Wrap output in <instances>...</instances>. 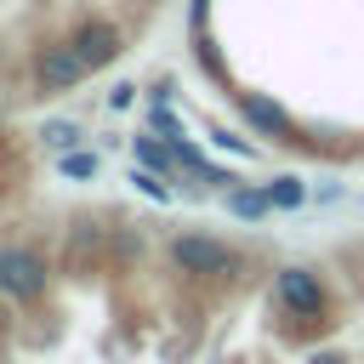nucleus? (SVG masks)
I'll return each instance as SVG.
<instances>
[{"label":"nucleus","instance_id":"1","mask_svg":"<svg viewBox=\"0 0 364 364\" xmlns=\"http://www.w3.org/2000/svg\"><path fill=\"white\" fill-rule=\"evenodd\" d=\"M85 74H91V68L80 63L74 40H46V46L28 57V80H34V91H46V97H57V91H74Z\"/></svg>","mask_w":364,"mask_h":364},{"label":"nucleus","instance_id":"2","mask_svg":"<svg viewBox=\"0 0 364 364\" xmlns=\"http://www.w3.org/2000/svg\"><path fill=\"white\" fill-rule=\"evenodd\" d=\"M51 279V262L34 245H0V296L11 301H34Z\"/></svg>","mask_w":364,"mask_h":364},{"label":"nucleus","instance_id":"3","mask_svg":"<svg viewBox=\"0 0 364 364\" xmlns=\"http://www.w3.org/2000/svg\"><path fill=\"white\" fill-rule=\"evenodd\" d=\"M171 262H176L182 273L216 279V273H233V267H239V250L222 245V239H205V233H182V239H171Z\"/></svg>","mask_w":364,"mask_h":364},{"label":"nucleus","instance_id":"4","mask_svg":"<svg viewBox=\"0 0 364 364\" xmlns=\"http://www.w3.org/2000/svg\"><path fill=\"white\" fill-rule=\"evenodd\" d=\"M273 296H279V307L296 313V318H318V313H324V279H318L313 267H284V273L273 279Z\"/></svg>","mask_w":364,"mask_h":364},{"label":"nucleus","instance_id":"5","mask_svg":"<svg viewBox=\"0 0 364 364\" xmlns=\"http://www.w3.org/2000/svg\"><path fill=\"white\" fill-rule=\"evenodd\" d=\"M239 114H245L256 131H267V136H290V131H296L290 114H284L273 97H262V91H239Z\"/></svg>","mask_w":364,"mask_h":364},{"label":"nucleus","instance_id":"6","mask_svg":"<svg viewBox=\"0 0 364 364\" xmlns=\"http://www.w3.org/2000/svg\"><path fill=\"white\" fill-rule=\"evenodd\" d=\"M228 210L245 216V222H256V216L273 210V193H267V188H233V193H228Z\"/></svg>","mask_w":364,"mask_h":364},{"label":"nucleus","instance_id":"7","mask_svg":"<svg viewBox=\"0 0 364 364\" xmlns=\"http://www.w3.org/2000/svg\"><path fill=\"white\" fill-rule=\"evenodd\" d=\"M131 148H136V159H142V165H148V171H159V176H165V171H171V165H176V154H171V148H159V142H154V136H136V142H131Z\"/></svg>","mask_w":364,"mask_h":364},{"label":"nucleus","instance_id":"8","mask_svg":"<svg viewBox=\"0 0 364 364\" xmlns=\"http://www.w3.org/2000/svg\"><path fill=\"white\" fill-rule=\"evenodd\" d=\"M267 193H273V205H279V210H296V205H301V182H296V176L267 182Z\"/></svg>","mask_w":364,"mask_h":364},{"label":"nucleus","instance_id":"9","mask_svg":"<svg viewBox=\"0 0 364 364\" xmlns=\"http://www.w3.org/2000/svg\"><path fill=\"white\" fill-rule=\"evenodd\" d=\"M40 136H46V148H74V136H80V131H74L68 119H46V131H40Z\"/></svg>","mask_w":364,"mask_h":364},{"label":"nucleus","instance_id":"10","mask_svg":"<svg viewBox=\"0 0 364 364\" xmlns=\"http://www.w3.org/2000/svg\"><path fill=\"white\" fill-rule=\"evenodd\" d=\"M131 182H136V188H142L148 199H171V188H165V176H159V171H148V165H142V171H131Z\"/></svg>","mask_w":364,"mask_h":364},{"label":"nucleus","instance_id":"11","mask_svg":"<svg viewBox=\"0 0 364 364\" xmlns=\"http://www.w3.org/2000/svg\"><path fill=\"white\" fill-rule=\"evenodd\" d=\"M57 171H63V176H97V154H68Z\"/></svg>","mask_w":364,"mask_h":364},{"label":"nucleus","instance_id":"12","mask_svg":"<svg viewBox=\"0 0 364 364\" xmlns=\"http://www.w3.org/2000/svg\"><path fill=\"white\" fill-rule=\"evenodd\" d=\"M313 364H341V358H313Z\"/></svg>","mask_w":364,"mask_h":364}]
</instances>
